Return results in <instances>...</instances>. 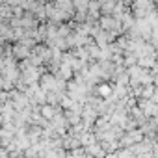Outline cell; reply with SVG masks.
<instances>
[{"instance_id": "1", "label": "cell", "mask_w": 158, "mask_h": 158, "mask_svg": "<svg viewBox=\"0 0 158 158\" xmlns=\"http://www.w3.org/2000/svg\"><path fill=\"white\" fill-rule=\"evenodd\" d=\"M39 114H41L43 119H52V117L56 115V108H54L52 104H43L41 110H39Z\"/></svg>"}, {"instance_id": "2", "label": "cell", "mask_w": 158, "mask_h": 158, "mask_svg": "<svg viewBox=\"0 0 158 158\" xmlns=\"http://www.w3.org/2000/svg\"><path fill=\"white\" fill-rule=\"evenodd\" d=\"M97 95H101L102 99H108V97H112V88L108 84H101L97 88Z\"/></svg>"}, {"instance_id": "3", "label": "cell", "mask_w": 158, "mask_h": 158, "mask_svg": "<svg viewBox=\"0 0 158 158\" xmlns=\"http://www.w3.org/2000/svg\"><path fill=\"white\" fill-rule=\"evenodd\" d=\"M13 52H15V56H19V58H23V60H24V58L28 56V47H26V45H23V43H21V45H15Z\"/></svg>"}, {"instance_id": "4", "label": "cell", "mask_w": 158, "mask_h": 158, "mask_svg": "<svg viewBox=\"0 0 158 158\" xmlns=\"http://www.w3.org/2000/svg\"><path fill=\"white\" fill-rule=\"evenodd\" d=\"M60 74H61V78H63V80H69V78L73 76V69H71L69 65L61 63V65H60Z\"/></svg>"}, {"instance_id": "5", "label": "cell", "mask_w": 158, "mask_h": 158, "mask_svg": "<svg viewBox=\"0 0 158 158\" xmlns=\"http://www.w3.org/2000/svg\"><path fill=\"white\" fill-rule=\"evenodd\" d=\"M101 8H102V11H114L115 10V4L114 2H108V4H101Z\"/></svg>"}, {"instance_id": "6", "label": "cell", "mask_w": 158, "mask_h": 158, "mask_svg": "<svg viewBox=\"0 0 158 158\" xmlns=\"http://www.w3.org/2000/svg\"><path fill=\"white\" fill-rule=\"evenodd\" d=\"M4 67V61H2V58H0V69H2Z\"/></svg>"}]
</instances>
